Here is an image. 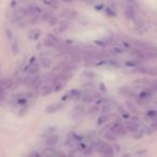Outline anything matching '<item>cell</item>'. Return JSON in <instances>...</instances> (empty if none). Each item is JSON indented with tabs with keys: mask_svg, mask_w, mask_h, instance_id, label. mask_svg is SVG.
<instances>
[{
	"mask_svg": "<svg viewBox=\"0 0 157 157\" xmlns=\"http://www.w3.org/2000/svg\"><path fill=\"white\" fill-rule=\"evenodd\" d=\"M69 75L67 74V72H62L60 74L56 75L55 77H53L52 80V86H53V91L54 93H58L65 86H66L67 82H68Z\"/></svg>",
	"mask_w": 157,
	"mask_h": 157,
	"instance_id": "6da1fadb",
	"label": "cell"
},
{
	"mask_svg": "<svg viewBox=\"0 0 157 157\" xmlns=\"http://www.w3.org/2000/svg\"><path fill=\"white\" fill-rule=\"evenodd\" d=\"M58 43H59L58 39L56 38V36H54L52 34H48L43 41L44 46H46V48H55Z\"/></svg>",
	"mask_w": 157,
	"mask_h": 157,
	"instance_id": "7a4b0ae2",
	"label": "cell"
},
{
	"mask_svg": "<svg viewBox=\"0 0 157 157\" xmlns=\"http://www.w3.org/2000/svg\"><path fill=\"white\" fill-rule=\"evenodd\" d=\"M111 131L113 132L115 136H125L126 134V128L122 125L121 123L116 122L115 124H113V126L111 127Z\"/></svg>",
	"mask_w": 157,
	"mask_h": 157,
	"instance_id": "3957f363",
	"label": "cell"
},
{
	"mask_svg": "<svg viewBox=\"0 0 157 157\" xmlns=\"http://www.w3.org/2000/svg\"><path fill=\"white\" fill-rule=\"evenodd\" d=\"M1 82L3 83V85L5 86V88L10 89V91H14V89L20 85V81L14 80V79H2Z\"/></svg>",
	"mask_w": 157,
	"mask_h": 157,
	"instance_id": "277c9868",
	"label": "cell"
},
{
	"mask_svg": "<svg viewBox=\"0 0 157 157\" xmlns=\"http://www.w3.org/2000/svg\"><path fill=\"white\" fill-rule=\"evenodd\" d=\"M83 113H84V107L80 105H75L72 111L70 112V117L73 120H77L79 117H81L83 115Z\"/></svg>",
	"mask_w": 157,
	"mask_h": 157,
	"instance_id": "5b68a950",
	"label": "cell"
},
{
	"mask_svg": "<svg viewBox=\"0 0 157 157\" xmlns=\"http://www.w3.org/2000/svg\"><path fill=\"white\" fill-rule=\"evenodd\" d=\"M57 143H58V136H56V134H51L45 140V144L48 148H53V146H55Z\"/></svg>",
	"mask_w": 157,
	"mask_h": 157,
	"instance_id": "8992f818",
	"label": "cell"
},
{
	"mask_svg": "<svg viewBox=\"0 0 157 157\" xmlns=\"http://www.w3.org/2000/svg\"><path fill=\"white\" fill-rule=\"evenodd\" d=\"M40 86H41V77L34 74V77H32V80L31 82H30L29 87L32 89H38L40 88Z\"/></svg>",
	"mask_w": 157,
	"mask_h": 157,
	"instance_id": "52a82bcc",
	"label": "cell"
},
{
	"mask_svg": "<svg viewBox=\"0 0 157 157\" xmlns=\"http://www.w3.org/2000/svg\"><path fill=\"white\" fill-rule=\"evenodd\" d=\"M62 107V103H59V102H57V103H52V105H50L48 108H46V109H45V112H46L48 114H52V113H54V112H57Z\"/></svg>",
	"mask_w": 157,
	"mask_h": 157,
	"instance_id": "ba28073f",
	"label": "cell"
},
{
	"mask_svg": "<svg viewBox=\"0 0 157 157\" xmlns=\"http://www.w3.org/2000/svg\"><path fill=\"white\" fill-rule=\"evenodd\" d=\"M53 93V86L52 84H45L41 88V96H48Z\"/></svg>",
	"mask_w": 157,
	"mask_h": 157,
	"instance_id": "9c48e42d",
	"label": "cell"
},
{
	"mask_svg": "<svg viewBox=\"0 0 157 157\" xmlns=\"http://www.w3.org/2000/svg\"><path fill=\"white\" fill-rule=\"evenodd\" d=\"M120 93L123 94L126 97H134V96H136L134 91H132L131 88H128V87H121V88H120Z\"/></svg>",
	"mask_w": 157,
	"mask_h": 157,
	"instance_id": "30bf717a",
	"label": "cell"
},
{
	"mask_svg": "<svg viewBox=\"0 0 157 157\" xmlns=\"http://www.w3.org/2000/svg\"><path fill=\"white\" fill-rule=\"evenodd\" d=\"M28 10V15H31V16H34V15H39V14L41 13V9L37 5H31V7H28L27 8Z\"/></svg>",
	"mask_w": 157,
	"mask_h": 157,
	"instance_id": "8fae6325",
	"label": "cell"
},
{
	"mask_svg": "<svg viewBox=\"0 0 157 157\" xmlns=\"http://www.w3.org/2000/svg\"><path fill=\"white\" fill-rule=\"evenodd\" d=\"M126 129H127L128 131L134 134V132H138L139 127H138L137 123H134V122H129V123H127V125H126Z\"/></svg>",
	"mask_w": 157,
	"mask_h": 157,
	"instance_id": "7c38bea8",
	"label": "cell"
},
{
	"mask_svg": "<svg viewBox=\"0 0 157 157\" xmlns=\"http://www.w3.org/2000/svg\"><path fill=\"white\" fill-rule=\"evenodd\" d=\"M82 100L84 103H91L94 100H95V95H91V94H89V93H86L83 95Z\"/></svg>",
	"mask_w": 157,
	"mask_h": 157,
	"instance_id": "4fadbf2b",
	"label": "cell"
},
{
	"mask_svg": "<svg viewBox=\"0 0 157 157\" xmlns=\"http://www.w3.org/2000/svg\"><path fill=\"white\" fill-rule=\"evenodd\" d=\"M126 105H127V109L130 113H138V107H137L134 102L128 100V101H126Z\"/></svg>",
	"mask_w": 157,
	"mask_h": 157,
	"instance_id": "5bb4252c",
	"label": "cell"
},
{
	"mask_svg": "<svg viewBox=\"0 0 157 157\" xmlns=\"http://www.w3.org/2000/svg\"><path fill=\"white\" fill-rule=\"evenodd\" d=\"M68 28H69L68 22L62 21V22L59 23V25H58V31H59L60 34H64V32H66L67 30H68Z\"/></svg>",
	"mask_w": 157,
	"mask_h": 157,
	"instance_id": "9a60e30c",
	"label": "cell"
},
{
	"mask_svg": "<svg viewBox=\"0 0 157 157\" xmlns=\"http://www.w3.org/2000/svg\"><path fill=\"white\" fill-rule=\"evenodd\" d=\"M5 95H7V88L3 85V83L0 81V102L5 99Z\"/></svg>",
	"mask_w": 157,
	"mask_h": 157,
	"instance_id": "2e32d148",
	"label": "cell"
},
{
	"mask_svg": "<svg viewBox=\"0 0 157 157\" xmlns=\"http://www.w3.org/2000/svg\"><path fill=\"white\" fill-rule=\"evenodd\" d=\"M40 30L38 29H32L30 30L29 32H28V36H29V39H31V40H37V39L40 37Z\"/></svg>",
	"mask_w": 157,
	"mask_h": 157,
	"instance_id": "e0dca14e",
	"label": "cell"
},
{
	"mask_svg": "<svg viewBox=\"0 0 157 157\" xmlns=\"http://www.w3.org/2000/svg\"><path fill=\"white\" fill-rule=\"evenodd\" d=\"M125 16L127 20H134V11L132 8H127V9L125 10Z\"/></svg>",
	"mask_w": 157,
	"mask_h": 157,
	"instance_id": "ac0fdd59",
	"label": "cell"
},
{
	"mask_svg": "<svg viewBox=\"0 0 157 157\" xmlns=\"http://www.w3.org/2000/svg\"><path fill=\"white\" fill-rule=\"evenodd\" d=\"M110 120V115L107 113H103L102 115L98 119V125H102L103 123H107L108 121Z\"/></svg>",
	"mask_w": 157,
	"mask_h": 157,
	"instance_id": "d6986e66",
	"label": "cell"
},
{
	"mask_svg": "<svg viewBox=\"0 0 157 157\" xmlns=\"http://www.w3.org/2000/svg\"><path fill=\"white\" fill-rule=\"evenodd\" d=\"M41 65L43 68H50L51 65H52V62H51L50 58H46V57H44V58H41Z\"/></svg>",
	"mask_w": 157,
	"mask_h": 157,
	"instance_id": "ffe728a7",
	"label": "cell"
},
{
	"mask_svg": "<svg viewBox=\"0 0 157 157\" xmlns=\"http://www.w3.org/2000/svg\"><path fill=\"white\" fill-rule=\"evenodd\" d=\"M105 139L108 140V141H115V140H116V136L111 131V130H110L109 132L105 134Z\"/></svg>",
	"mask_w": 157,
	"mask_h": 157,
	"instance_id": "44dd1931",
	"label": "cell"
},
{
	"mask_svg": "<svg viewBox=\"0 0 157 157\" xmlns=\"http://www.w3.org/2000/svg\"><path fill=\"white\" fill-rule=\"evenodd\" d=\"M119 111L120 113H121V115L123 116V117H125V119H129L130 117V114H129V111H127V110H125L124 108H119Z\"/></svg>",
	"mask_w": 157,
	"mask_h": 157,
	"instance_id": "7402d4cb",
	"label": "cell"
},
{
	"mask_svg": "<svg viewBox=\"0 0 157 157\" xmlns=\"http://www.w3.org/2000/svg\"><path fill=\"white\" fill-rule=\"evenodd\" d=\"M28 71H29V74L34 75V74H37V73H38V71H39V67H38V66H36V65H34V66H31L29 69H28Z\"/></svg>",
	"mask_w": 157,
	"mask_h": 157,
	"instance_id": "603a6c76",
	"label": "cell"
},
{
	"mask_svg": "<svg viewBox=\"0 0 157 157\" xmlns=\"http://www.w3.org/2000/svg\"><path fill=\"white\" fill-rule=\"evenodd\" d=\"M140 64V60L139 59H132V60H128V62H126V65L127 66H139Z\"/></svg>",
	"mask_w": 157,
	"mask_h": 157,
	"instance_id": "cb8c5ba5",
	"label": "cell"
},
{
	"mask_svg": "<svg viewBox=\"0 0 157 157\" xmlns=\"http://www.w3.org/2000/svg\"><path fill=\"white\" fill-rule=\"evenodd\" d=\"M146 116H148V117H151V119H156V117H157V111H155V110L148 111V112H146Z\"/></svg>",
	"mask_w": 157,
	"mask_h": 157,
	"instance_id": "d4e9b609",
	"label": "cell"
},
{
	"mask_svg": "<svg viewBox=\"0 0 157 157\" xmlns=\"http://www.w3.org/2000/svg\"><path fill=\"white\" fill-rule=\"evenodd\" d=\"M32 77H34L32 74H29L24 79V84H25L26 86H29L30 85V82H31V80H32Z\"/></svg>",
	"mask_w": 157,
	"mask_h": 157,
	"instance_id": "484cf974",
	"label": "cell"
},
{
	"mask_svg": "<svg viewBox=\"0 0 157 157\" xmlns=\"http://www.w3.org/2000/svg\"><path fill=\"white\" fill-rule=\"evenodd\" d=\"M83 77H86L87 79H93V77H96V74L95 73H93V72H91V71H85V72H83Z\"/></svg>",
	"mask_w": 157,
	"mask_h": 157,
	"instance_id": "4316f807",
	"label": "cell"
},
{
	"mask_svg": "<svg viewBox=\"0 0 157 157\" xmlns=\"http://www.w3.org/2000/svg\"><path fill=\"white\" fill-rule=\"evenodd\" d=\"M51 16H52V15H51L50 13H48V12H44V13L41 15V20H42L43 22H44V21H45V22H48V20H50Z\"/></svg>",
	"mask_w": 157,
	"mask_h": 157,
	"instance_id": "83f0119b",
	"label": "cell"
},
{
	"mask_svg": "<svg viewBox=\"0 0 157 157\" xmlns=\"http://www.w3.org/2000/svg\"><path fill=\"white\" fill-rule=\"evenodd\" d=\"M48 23H50L51 26H54L58 23V20H57V17H55V16H51L50 20H48Z\"/></svg>",
	"mask_w": 157,
	"mask_h": 157,
	"instance_id": "f1b7e54d",
	"label": "cell"
},
{
	"mask_svg": "<svg viewBox=\"0 0 157 157\" xmlns=\"http://www.w3.org/2000/svg\"><path fill=\"white\" fill-rule=\"evenodd\" d=\"M98 110H99V108H98L97 105H93V107L88 110V114H96L98 112Z\"/></svg>",
	"mask_w": 157,
	"mask_h": 157,
	"instance_id": "f546056e",
	"label": "cell"
},
{
	"mask_svg": "<svg viewBox=\"0 0 157 157\" xmlns=\"http://www.w3.org/2000/svg\"><path fill=\"white\" fill-rule=\"evenodd\" d=\"M151 129H152L153 131H157V117L154 119V121L151 124Z\"/></svg>",
	"mask_w": 157,
	"mask_h": 157,
	"instance_id": "4dcf8cb0",
	"label": "cell"
},
{
	"mask_svg": "<svg viewBox=\"0 0 157 157\" xmlns=\"http://www.w3.org/2000/svg\"><path fill=\"white\" fill-rule=\"evenodd\" d=\"M123 52V50L120 48H113L111 50V53H113V55H117V54H121V53Z\"/></svg>",
	"mask_w": 157,
	"mask_h": 157,
	"instance_id": "1f68e13d",
	"label": "cell"
},
{
	"mask_svg": "<svg viewBox=\"0 0 157 157\" xmlns=\"http://www.w3.org/2000/svg\"><path fill=\"white\" fill-rule=\"evenodd\" d=\"M38 20H39L38 15H34V16H32V17L30 18L29 24H31V25H34V24H37V23H38Z\"/></svg>",
	"mask_w": 157,
	"mask_h": 157,
	"instance_id": "d6a6232c",
	"label": "cell"
},
{
	"mask_svg": "<svg viewBox=\"0 0 157 157\" xmlns=\"http://www.w3.org/2000/svg\"><path fill=\"white\" fill-rule=\"evenodd\" d=\"M12 51H13L14 54H16V53L18 52V45H17V42H14V43L12 44Z\"/></svg>",
	"mask_w": 157,
	"mask_h": 157,
	"instance_id": "836d02e7",
	"label": "cell"
},
{
	"mask_svg": "<svg viewBox=\"0 0 157 157\" xmlns=\"http://www.w3.org/2000/svg\"><path fill=\"white\" fill-rule=\"evenodd\" d=\"M111 109H112L111 105H105V107L102 108V113H108V112H109Z\"/></svg>",
	"mask_w": 157,
	"mask_h": 157,
	"instance_id": "e575fe53",
	"label": "cell"
},
{
	"mask_svg": "<svg viewBox=\"0 0 157 157\" xmlns=\"http://www.w3.org/2000/svg\"><path fill=\"white\" fill-rule=\"evenodd\" d=\"M39 153H31V154H30V156H39Z\"/></svg>",
	"mask_w": 157,
	"mask_h": 157,
	"instance_id": "d590c367",
	"label": "cell"
},
{
	"mask_svg": "<svg viewBox=\"0 0 157 157\" xmlns=\"http://www.w3.org/2000/svg\"><path fill=\"white\" fill-rule=\"evenodd\" d=\"M62 1H65V2H71L72 0H62Z\"/></svg>",
	"mask_w": 157,
	"mask_h": 157,
	"instance_id": "8d00e7d4",
	"label": "cell"
},
{
	"mask_svg": "<svg viewBox=\"0 0 157 157\" xmlns=\"http://www.w3.org/2000/svg\"><path fill=\"white\" fill-rule=\"evenodd\" d=\"M0 77H1V66H0Z\"/></svg>",
	"mask_w": 157,
	"mask_h": 157,
	"instance_id": "74e56055",
	"label": "cell"
}]
</instances>
